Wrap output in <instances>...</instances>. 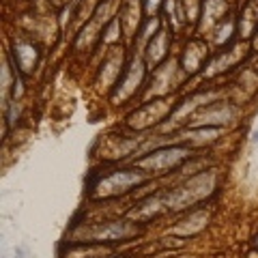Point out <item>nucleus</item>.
I'll return each mask as SVG.
<instances>
[{
    "label": "nucleus",
    "mask_w": 258,
    "mask_h": 258,
    "mask_svg": "<svg viewBox=\"0 0 258 258\" xmlns=\"http://www.w3.org/2000/svg\"><path fill=\"white\" fill-rule=\"evenodd\" d=\"M217 183H220V176H217V170H213V168H209V170L205 168L203 172L189 174L176 187H170L164 191L166 209L168 211H183V209L205 203L209 196L215 194Z\"/></svg>",
    "instance_id": "f257e3e1"
},
{
    "label": "nucleus",
    "mask_w": 258,
    "mask_h": 258,
    "mask_svg": "<svg viewBox=\"0 0 258 258\" xmlns=\"http://www.w3.org/2000/svg\"><path fill=\"white\" fill-rule=\"evenodd\" d=\"M142 235L140 224L132 220H103L93 224H76L71 228L69 243H118Z\"/></svg>",
    "instance_id": "f03ea898"
},
{
    "label": "nucleus",
    "mask_w": 258,
    "mask_h": 258,
    "mask_svg": "<svg viewBox=\"0 0 258 258\" xmlns=\"http://www.w3.org/2000/svg\"><path fill=\"white\" fill-rule=\"evenodd\" d=\"M191 157H194L191 147H187L183 142H176V144L170 142L159 149H153L151 153H147L142 157H136L134 166L138 170H142L149 179H153V176H164V174H170L172 170H179Z\"/></svg>",
    "instance_id": "7ed1b4c3"
},
{
    "label": "nucleus",
    "mask_w": 258,
    "mask_h": 258,
    "mask_svg": "<svg viewBox=\"0 0 258 258\" xmlns=\"http://www.w3.org/2000/svg\"><path fill=\"white\" fill-rule=\"evenodd\" d=\"M144 183H149V176L134 166V168H123V170H112L108 174L99 176L91 185V191L88 194L95 200H112V198L125 196V194L142 187Z\"/></svg>",
    "instance_id": "20e7f679"
},
{
    "label": "nucleus",
    "mask_w": 258,
    "mask_h": 258,
    "mask_svg": "<svg viewBox=\"0 0 258 258\" xmlns=\"http://www.w3.org/2000/svg\"><path fill=\"white\" fill-rule=\"evenodd\" d=\"M147 69H149L147 60H144L142 56L134 54V58L127 62L123 76H120V80L116 82L114 91L110 93V99L114 106H123L125 101L134 99V97L138 95L140 86L144 84V78H147Z\"/></svg>",
    "instance_id": "39448f33"
},
{
    "label": "nucleus",
    "mask_w": 258,
    "mask_h": 258,
    "mask_svg": "<svg viewBox=\"0 0 258 258\" xmlns=\"http://www.w3.org/2000/svg\"><path fill=\"white\" fill-rule=\"evenodd\" d=\"M172 110H174V103H170L168 97L144 101L142 106H138L127 116V127L134 129V132H144V129H151L153 125L159 127L168 120V116L172 114Z\"/></svg>",
    "instance_id": "423d86ee"
},
{
    "label": "nucleus",
    "mask_w": 258,
    "mask_h": 258,
    "mask_svg": "<svg viewBox=\"0 0 258 258\" xmlns=\"http://www.w3.org/2000/svg\"><path fill=\"white\" fill-rule=\"evenodd\" d=\"M239 114V108L230 101H213L209 106L200 108L196 114L189 118L187 127H222L226 129L228 125L235 123Z\"/></svg>",
    "instance_id": "0eeeda50"
},
{
    "label": "nucleus",
    "mask_w": 258,
    "mask_h": 258,
    "mask_svg": "<svg viewBox=\"0 0 258 258\" xmlns=\"http://www.w3.org/2000/svg\"><path fill=\"white\" fill-rule=\"evenodd\" d=\"M183 74L181 62L176 58H168L166 62H161L153 74V80L149 82V88L144 91V99H159V97H168L174 86L179 84V76Z\"/></svg>",
    "instance_id": "6e6552de"
},
{
    "label": "nucleus",
    "mask_w": 258,
    "mask_h": 258,
    "mask_svg": "<svg viewBox=\"0 0 258 258\" xmlns=\"http://www.w3.org/2000/svg\"><path fill=\"white\" fill-rule=\"evenodd\" d=\"M9 58H13L11 62L20 76H30L37 69V62H39V45L32 39L20 37L13 41Z\"/></svg>",
    "instance_id": "1a4fd4ad"
},
{
    "label": "nucleus",
    "mask_w": 258,
    "mask_h": 258,
    "mask_svg": "<svg viewBox=\"0 0 258 258\" xmlns=\"http://www.w3.org/2000/svg\"><path fill=\"white\" fill-rule=\"evenodd\" d=\"M125 54L123 50H112L106 58H103L99 71H97V78H95V86L97 88H103V91H114L116 82L120 80L125 71Z\"/></svg>",
    "instance_id": "9d476101"
},
{
    "label": "nucleus",
    "mask_w": 258,
    "mask_h": 258,
    "mask_svg": "<svg viewBox=\"0 0 258 258\" xmlns=\"http://www.w3.org/2000/svg\"><path fill=\"white\" fill-rule=\"evenodd\" d=\"M211 60V47L203 39H191V41L185 45V52L181 56V69L185 76H194L198 74L200 69L207 67V62Z\"/></svg>",
    "instance_id": "9b49d317"
},
{
    "label": "nucleus",
    "mask_w": 258,
    "mask_h": 258,
    "mask_svg": "<svg viewBox=\"0 0 258 258\" xmlns=\"http://www.w3.org/2000/svg\"><path fill=\"white\" fill-rule=\"evenodd\" d=\"M164 211H168L164 191H155V194H151V196L138 200V205L127 211V217L136 224H149L151 220H155V217L161 215Z\"/></svg>",
    "instance_id": "f8f14e48"
},
{
    "label": "nucleus",
    "mask_w": 258,
    "mask_h": 258,
    "mask_svg": "<svg viewBox=\"0 0 258 258\" xmlns=\"http://www.w3.org/2000/svg\"><path fill=\"white\" fill-rule=\"evenodd\" d=\"M209 220H211V215H209L207 209H194V211H189L179 224L172 226V228H170V235L181 237V239L194 237V235H198V232H203V230L207 228Z\"/></svg>",
    "instance_id": "ddd939ff"
},
{
    "label": "nucleus",
    "mask_w": 258,
    "mask_h": 258,
    "mask_svg": "<svg viewBox=\"0 0 258 258\" xmlns=\"http://www.w3.org/2000/svg\"><path fill=\"white\" fill-rule=\"evenodd\" d=\"M142 13H144L142 0H125L123 7L118 9V20H120V26H123V32L127 39L138 37V32L142 28V20H140Z\"/></svg>",
    "instance_id": "4468645a"
},
{
    "label": "nucleus",
    "mask_w": 258,
    "mask_h": 258,
    "mask_svg": "<svg viewBox=\"0 0 258 258\" xmlns=\"http://www.w3.org/2000/svg\"><path fill=\"white\" fill-rule=\"evenodd\" d=\"M228 18V3L226 0H205L203 3V13L198 20V30L200 35L211 32L217 24Z\"/></svg>",
    "instance_id": "2eb2a0df"
},
{
    "label": "nucleus",
    "mask_w": 258,
    "mask_h": 258,
    "mask_svg": "<svg viewBox=\"0 0 258 258\" xmlns=\"http://www.w3.org/2000/svg\"><path fill=\"white\" fill-rule=\"evenodd\" d=\"M168 52H170V32L166 28H159V32L144 47V60H147L149 67H159L161 62L170 58Z\"/></svg>",
    "instance_id": "dca6fc26"
},
{
    "label": "nucleus",
    "mask_w": 258,
    "mask_h": 258,
    "mask_svg": "<svg viewBox=\"0 0 258 258\" xmlns=\"http://www.w3.org/2000/svg\"><path fill=\"white\" fill-rule=\"evenodd\" d=\"M220 136H224L222 127H187L185 132L179 134V142L187 144V147H207L213 144L215 140H220Z\"/></svg>",
    "instance_id": "f3484780"
},
{
    "label": "nucleus",
    "mask_w": 258,
    "mask_h": 258,
    "mask_svg": "<svg viewBox=\"0 0 258 258\" xmlns=\"http://www.w3.org/2000/svg\"><path fill=\"white\" fill-rule=\"evenodd\" d=\"M243 58V50H241V45H235L232 50H226V52H220L211 56V60L207 62L205 67V76L207 78H215L224 74V71H228L230 67H235V64Z\"/></svg>",
    "instance_id": "a211bd4d"
},
{
    "label": "nucleus",
    "mask_w": 258,
    "mask_h": 258,
    "mask_svg": "<svg viewBox=\"0 0 258 258\" xmlns=\"http://www.w3.org/2000/svg\"><path fill=\"white\" fill-rule=\"evenodd\" d=\"M237 32H239V22L232 18V15H228L224 22H220L213 28V32H211V35H213V43L217 47H226L232 41V39H235Z\"/></svg>",
    "instance_id": "6ab92c4d"
},
{
    "label": "nucleus",
    "mask_w": 258,
    "mask_h": 258,
    "mask_svg": "<svg viewBox=\"0 0 258 258\" xmlns=\"http://www.w3.org/2000/svg\"><path fill=\"white\" fill-rule=\"evenodd\" d=\"M164 11H166V18H168V22H170L174 32H181L189 24L181 0H164Z\"/></svg>",
    "instance_id": "aec40b11"
},
{
    "label": "nucleus",
    "mask_w": 258,
    "mask_h": 258,
    "mask_svg": "<svg viewBox=\"0 0 258 258\" xmlns=\"http://www.w3.org/2000/svg\"><path fill=\"white\" fill-rule=\"evenodd\" d=\"M185 15H187V22L189 24H198L200 20V13H203V3L200 0H181Z\"/></svg>",
    "instance_id": "412c9836"
},
{
    "label": "nucleus",
    "mask_w": 258,
    "mask_h": 258,
    "mask_svg": "<svg viewBox=\"0 0 258 258\" xmlns=\"http://www.w3.org/2000/svg\"><path fill=\"white\" fill-rule=\"evenodd\" d=\"M142 7H144V15L147 18H157L159 9L164 7V0H142Z\"/></svg>",
    "instance_id": "4be33fe9"
},
{
    "label": "nucleus",
    "mask_w": 258,
    "mask_h": 258,
    "mask_svg": "<svg viewBox=\"0 0 258 258\" xmlns=\"http://www.w3.org/2000/svg\"><path fill=\"white\" fill-rule=\"evenodd\" d=\"M50 3L56 7H67V3H71V0H50Z\"/></svg>",
    "instance_id": "5701e85b"
},
{
    "label": "nucleus",
    "mask_w": 258,
    "mask_h": 258,
    "mask_svg": "<svg viewBox=\"0 0 258 258\" xmlns=\"http://www.w3.org/2000/svg\"><path fill=\"white\" fill-rule=\"evenodd\" d=\"M252 47H254V50L258 52V30L254 32V41H252Z\"/></svg>",
    "instance_id": "b1692460"
},
{
    "label": "nucleus",
    "mask_w": 258,
    "mask_h": 258,
    "mask_svg": "<svg viewBox=\"0 0 258 258\" xmlns=\"http://www.w3.org/2000/svg\"><path fill=\"white\" fill-rule=\"evenodd\" d=\"M252 140H254V142H258V132H254V136H252Z\"/></svg>",
    "instance_id": "393cba45"
},
{
    "label": "nucleus",
    "mask_w": 258,
    "mask_h": 258,
    "mask_svg": "<svg viewBox=\"0 0 258 258\" xmlns=\"http://www.w3.org/2000/svg\"><path fill=\"white\" fill-rule=\"evenodd\" d=\"M112 258H123V256H112Z\"/></svg>",
    "instance_id": "a878e982"
}]
</instances>
